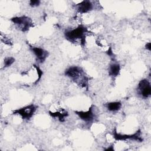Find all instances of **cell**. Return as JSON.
<instances>
[{
  "mask_svg": "<svg viewBox=\"0 0 151 151\" xmlns=\"http://www.w3.org/2000/svg\"><path fill=\"white\" fill-rule=\"evenodd\" d=\"M120 70V65L118 64H112L110 65L109 70V74L110 76L116 77L119 75Z\"/></svg>",
  "mask_w": 151,
  "mask_h": 151,
  "instance_id": "obj_12",
  "label": "cell"
},
{
  "mask_svg": "<svg viewBox=\"0 0 151 151\" xmlns=\"http://www.w3.org/2000/svg\"><path fill=\"white\" fill-rule=\"evenodd\" d=\"M137 90L139 94L143 98H147L151 94V86L149 81L147 79H143L140 81Z\"/></svg>",
  "mask_w": 151,
  "mask_h": 151,
  "instance_id": "obj_5",
  "label": "cell"
},
{
  "mask_svg": "<svg viewBox=\"0 0 151 151\" xmlns=\"http://www.w3.org/2000/svg\"><path fill=\"white\" fill-rule=\"evenodd\" d=\"M34 67L36 68V70H37V73H38V78L37 80L35 81V83H37L39 81V80L41 78V76H42V71L41 70L39 67H38L37 65H34Z\"/></svg>",
  "mask_w": 151,
  "mask_h": 151,
  "instance_id": "obj_14",
  "label": "cell"
},
{
  "mask_svg": "<svg viewBox=\"0 0 151 151\" xmlns=\"http://www.w3.org/2000/svg\"><path fill=\"white\" fill-rule=\"evenodd\" d=\"M13 23L16 24L19 29L22 32L28 31L31 27H33V23L31 18L28 17H16L11 19Z\"/></svg>",
  "mask_w": 151,
  "mask_h": 151,
  "instance_id": "obj_3",
  "label": "cell"
},
{
  "mask_svg": "<svg viewBox=\"0 0 151 151\" xmlns=\"http://www.w3.org/2000/svg\"><path fill=\"white\" fill-rule=\"evenodd\" d=\"M49 114L51 115V117H54V118H57L58 120L61 122L64 121V119L65 117L68 116V113L66 111L64 110L63 111H57V112H51L49 111Z\"/></svg>",
  "mask_w": 151,
  "mask_h": 151,
  "instance_id": "obj_10",
  "label": "cell"
},
{
  "mask_svg": "<svg viewBox=\"0 0 151 151\" xmlns=\"http://www.w3.org/2000/svg\"><path fill=\"white\" fill-rule=\"evenodd\" d=\"M140 130L136 132L135 133L133 134H121L117 133L116 130L113 132L114 138L116 140H125L127 139H133V140H137L139 142H142L143 140L140 137Z\"/></svg>",
  "mask_w": 151,
  "mask_h": 151,
  "instance_id": "obj_6",
  "label": "cell"
},
{
  "mask_svg": "<svg viewBox=\"0 0 151 151\" xmlns=\"http://www.w3.org/2000/svg\"><path fill=\"white\" fill-rule=\"evenodd\" d=\"M76 114L78 116V117L83 120V121L86 122H91L94 117V114L93 113V106L89 108L88 110L86 111H76Z\"/></svg>",
  "mask_w": 151,
  "mask_h": 151,
  "instance_id": "obj_8",
  "label": "cell"
},
{
  "mask_svg": "<svg viewBox=\"0 0 151 151\" xmlns=\"http://www.w3.org/2000/svg\"><path fill=\"white\" fill-rule=\"evenodd\" d=\"M65 74L78 85L83 87H86V86H87L88 78L80 67L77 66L70 67L65 70Z\"/></svg>",
  "mask_w": 151,
  "mask_h": 151,
  "instance_id": "obj_1",
  "label": "cell"
},
{
  "mask_svg": "<svg viewBox=\"0 0 151 151\" xmlns=\"http://www.w3.org/2000/svg\"><path fill=\"white\" fill-rule=\"evenodd\" d=\"M15 61L13 57H6L4 60V67H8L11 65Z\"/></svg>",
  "mask_w": 151,
  "mask_h": 151,
  "instance_id": "obj_13",
  "label": "cell"
},
{
  "mask_svg": "<svg viewBox=\"0 0 151 151\" xmlns=\"http://www.w3.org/2000/svg\"><path fill=\"white\" fill-rule=\"evenodd\" d=\"M40 4V1H37V0H35V1H30L29 2V4L31 6H38Z\"/></svg>",
  "mask_w": 151,
  "mask_h": 151,
  "instance_id": "obj_15",
  "label": "cell"
},
{
  "mask_svg": "<svg viewBox=\"0 0 151 151\" xmlns=\"http://www.w3.org/2000/svg\"><path fill=\"white\" fill-rule=\"evenodd\" d=\"M145 48L146 50H149V51H150L151 50V44H150V42H147L146 43V45H145Z\"/></svg>",
  "mask_w": 151,
  "mask_h": 151,
  "instance_id": "obj_16",
  "label": "cell"
},
{
  "mask_svg": "<svg viewBox=\"0 0 151 151\" xmlns=\"http://www.w3.org/2000/svg\"><path fill=\"white\" fill-rule=\"evenodd\" d=\"M122 103L120 101L110 102L106 104V107L110 111H117L120 109Z\"/></svg>",
  "mask_w": 151,
  "mask_h": 151,
  "instance_id": "obj_11",
  "label": "cell"
},
{
  "mask_svg": "<svg viewBox=\"0 0 151 151\" xmlns=\"http://www.w3.org/2000/svg\"><path fill=\"white\" fill-rule=\"evenodd\" d=\"M93 4L90 1H83L77 5V10L80 13H86L93 9Z\"/></svg>",
  "mask_w": 151,
  "mask_h": 151,
  "instance_id": "obj_9",
  "label": "cell"
},
{
  "mask_svg": "<svg viewBox=\"0 0 151 151\" xmlns=\"http://www.w3.org/2000/svg\"><path fill=\"white\" fill-rule=\"evenodd\" d=\"M36 109L37 107L35 105L30 104L29 106L14 110L13 111V114L19 115L22 119L24 120H29L32 117L36 111Z\"/></svg>",
  "mask_w": 151,
  "mask_h": 151,
  "instance_id": "obj_4",
  "label": "cell"
},
{
  "mask_svg": "<svg viewBox=\"0 0 151 151\" xmlns=\"http://www.w3.org/2000/svg\"><path fill=\"white\" fill-rule=\"evenodd\" d=\"M30 49L35 55L37 61L40 63L44 62L48 55V52L46 50L40 47L31 46Z\"/></svg>",
  "mask_w": 151,
  "mask_h": 151,
  "instance_id": "obj_7",
  "label": "cell"
},
{
  "mask_svg": "<svg viewBox=\"0 0 151 151\" xmlns=\"http://www.w3.org/2000/svg\"><path fill=\"white\" fill-rule=\"evenodd\" d=\"M106 150H114V149L113 146H110V147H108L107 149H106Z\"/></svg>",
  "mask_w": 151,
  "mask_h": 151,
  "instance_id": "obj_18",
  "label": "cell"
},
{
  "mask_svg": "<svg viewBox=\"0 0 151 151\" xmlns=\"http://www.w3.org/2000/svg\"><path fill=\"white\" fill-rule=\"evenodd\" d=\"M87 32V29L86 27L79 25L76 28L68 30L65 32V37L67 40L71 42H74L77 40H80L81 44L83 45L85 42L86 34Z\"/></svg>",
  "mask_w": 151,
  "mask_h": 151,
  "instance_id": "obj_2",
  "label": "cell"
},
{
  "mask_svg": "<svg viewBox=\"0 0 151 151\" xmlns=\"http://www.w3.org/2000/svg\"><path fill=\"white\" fill-rule=\"evenodd\" d=\"M107 54H108L109 55H110V56H111V55H113V52H112V50H111V48H110L109 49Z\"/></svg>",
  "mask_w": 151,
  "mask_h": 151,
  "instance_id": "obj_17",
  "label": "cell"
}]
</instances>
